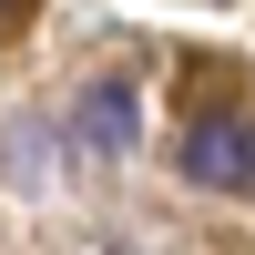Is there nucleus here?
<instances>
[{"label": "nucleus", "mask_w": 255, "mask_h": 255, "mask_svg": "<svg viewBox=\"0 0 255 255\" xmlns=\"http://www.w3.org/2000/svg\"><path fill=\"white\" fill-rule=\"evenodd\" d=\"M0 10H20V0H0Z\"/></svg>", "instance_id": "3"}, {"label": "nucleus", "mask_w": 255, "mask_h": 255, "mask_svg": "<svg viewBox=\"0 0 255 255\" xmlns=\"http://www.w3.org/2000/svg\"><path fill=\"white\" fill-rule=\"evenodd\" d=\"M184 184H204V194H255V123H225L204 113L194 133H184Z\"/></svg>", "instance_id": "1"}, {"label": "nucleus", "mask_w": 255, "mask_h": 255, "mask_svg": "<svg viewBox=\"0 0 255 255\" xmlns=\"http://www.w3.org/2000/svg\"><path fill=\"white\" fill-rule=\"evenodd\" d=\"M72 143L92 163H123L143 143V113H133V82H82L72 92Z\"/></svg>", "instance_id": "2"}]
</instances>
